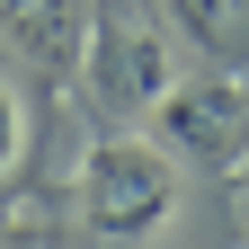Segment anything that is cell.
<instances>
[{"label":"cell","mask_w":249,"mask_h":249,"mask_svg":"<svg viewBox=\"0 0 249 249\" xmlns=\"http://www.w3.org/2000/svg\"><path fill=\"white\" fill-rule=\"evenodd\" d=\"M80 205H89V223L107 240H142V231H160L178 213V160L160 142L107 134V142H89V160H80Z\"/></svg>","instance_id":"obj_1"},{"label":"cell","mask_w":249,"mask_h":249,"mask_svg":"<svg viewBox=\"0 0 249 249\" xmlns=\"http://www.w3.org/2000/svg\"><path fill=\"white\" fill-rule=\"evenodd\" d=\"M151 124H160V151L205 178H231L249 160V80L240 71H205V80H169L160 107H151Z\"/></svg>","instance_id":"obj_2"},{"label":"cell","mask_w":249,"mask_h":249,"mask_svg":"<svg viewBox=\"0 0 249 249\" xmlns=\"http://www.w3.org/2000/svg\"><path fill=\"white\" fill-rule=\"evenodd\" d=\"M89 80H98V98L124 107V116H151L160 107V89L178 80V53L160 36V18H142L134 0H89Z\"/></svg>","instance_id":"obj_3"},{"label":"cell","mask_w":249,"mask_h":249,"mask_svg":"<svg viewBox=\"0 0 249 249\" xmlns=\"http://www.w3.org/2000/svg\"><path fill=\"white\" fill-rule=\"evenodd\" d=\"M0 27H9V45L36 62V71H80L89 53V0H0Z\"/></svg>","instance_id":"obj_4"},{"label":"cell","mask_w":249,"mask_h":249,"mask_svg":"<svg viewBox=\"0 0 249 249\" xmlns=\"http://www.w3.org/2000/svg\"><path fill=\"white\" fill-rule=\"evenodd\" d=\"M169 18L187 27V45L223 71H249V0H169Z\"/></svg>","instance_id":"obj_5"},{"label":"cell","mask_w":249,"mask_h":249,"mask_svg":"<svg viewBox=\"0 0 249 249\" xmlns=\"http://www.w3.org/2000/svg\"><path fill=\"white\" fill-rule=\"evenodd\" d=\"M18 142H27V116H18V98H9V89H0V169L18 160Z\"/></svg>","instance_id":"obj_6"}]
</instances>
